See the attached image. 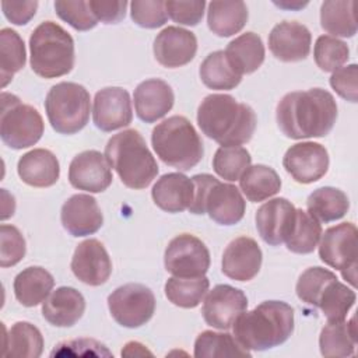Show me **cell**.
Returning a JSON list of instances; mask_svg holds the SVG:
<instances>
[{"mask_svg": "<svg viewBox=\"0 0 358 358\" xmlns=\"http://www.w3.org/2000/svg\"><path fill=\"white\" fill-rule=\"evenodd\" d=\"M275 117L280 130L288 138L324 137L336 123L337 103L323 88L294 91L281 98Z\"/></svg>", "mask_w": 358, "mask_h": 358, "instance_id": "6da1fadb", "label": "cell"}, {"mask_svg": "<svg viewBox=\"0 0 358 358\" xmlns=\"http://www.w3.org/2000/svg\"><path fill=\"white\" fill-rule=\"evenodd\" d=\"M197 124L203 134L218 144L242 145L248 143L257 124L255 110L229 94H210L197 109Z\"/></svg>", "mask_w": 358, "mask_h": 358, "instance_id": "7a4b0ae2", "label": "cell"}, {"mask_svg": "<svg viewBox=\"0 0 358 358\" xmlns=\"http://www.w3.org/2000/svg\"><path fill=\"white\" fill-rule=\"evenodd\" d=\"M232 327L234 337L243 348L266 351L289 338L294 331V309L282 301H264L242 312Z\"/></svg>", "mask_w": 358, "mask_h": 358, "instance_id": "3957f363", "label": "cell"}, {"mask_svg": "<svg viewBox=\"0 0 358 358\" xmlns=\"http://www.w3.org/2000/svg\"><path fill=\"white\" fill-rule=\"evenodd\" d=\"M105 158L122 183L130 189H145L158 173L157 159L134 129L112 136L105 145Z\"/></svg>", "mask_w": 358, "mask_h": 358, "instance_id": "277c9868", "label": "cell"}, {"mask_svg": "<svg viewBox=\"0 0 358 358\" xmlns=\"http://www.w3.org/2000/svg\"><path fill=\"white\" fill-rule=\"evenodd\" d=\"M151 144L158 158L179 171L196 166L204 154L203 141L185 116H171L152 129Z\"/></svg>", "mask_w": 358, "mask_h": 358, "instance_id": "5b68a950", "label": "cell"}, {"mask_svg": "<svg viewBox=\"0 0 358 358\" xmlns=\"http://www.w3.org/2000/svg\"><path fill=\"white\" fill-rule=\"evenodd\" d=\"M31 69L43 78L69 74L74 67V41L71 35L53 21L41 22L29 36Z\"/></svg>", "mask_w": 358, "mask_h": 358, "instance_id": "8992f818", "label": "cell"}, {"mask_svg": "<svg viewBox=\"0 0 358 358\" xmlns=\"http://www.w3.org/2000/svg\"><path fill=\"white\" fill-rule=\"evenodd\" d=\"M192 180L194 196L189 207L190 213H207L220 225H234L243 218L246 201L235 185L220 182L208 173L194 175Z\"/></svg>", "mask_w": 358, "mask_h": 358, "instance_id": "52a82bcc", "label": "cell"}, {"mask_svg": "<svg viewBox=\"0 0 358 358\" xmlns=\"http://www.w3.org/2000/svg\"><path fill=\"white\" fill-rule=\"evenodd\" d=\"M90 92L81 84L70 81L53 85L45 99L48 120L60 134H74L84 129L90 119Z\"/></svg>", "mask_w": 358, "mask_h": 358, "instance_id": "ba28073f", "label": "cell"}, {"mask_svg": "<svg viewBox=\"0 0 358 358\" xmlns=\"http://www.w3.org/2000/svg\"><path fill=\"white\" fill-rule=\"evenodd\" d=\"M43 129V119L34 106L22 103L14 94L1 92L0 137L6 145L28 148L41 140Z\"/></svg>", "mask_w": 358, "mask_h": 358, "instance_id": "9c48e42d", "label": "cell"}, {"mask_svg": "<svg viewBox=\"0 0 358 358\" xmlns=\"http://www.w3.org/2000/svg\"><path fill=\"white\" fill-rule=\"evenodd\" d=\"M357 227L352 222H341L330 227L322 234L319 243L320 260L340 270L343 278L355 285L357 271Z\"/></svg>", "mask_w": 358, "mask_h": 358, "instance_id": "30bf717a", "label": "cell"}, {"mask_svg": "<svg viewBox=\"0 0 358 358\" xmlns=\"http://www.w3.org/2000/svg\"><path fill=\"white\" fill-rule=\"evenodd\" d=\"M108 308L115 322L127 329L145 324L155 312L152 291L138 282L117 287L108 296Z\"/></svg>", "mask_w": 358, "mask_h": 358, "instance_id": "8fae6325", "label": "cell"}, {"mask_svg": "<svg viewBox=\"0 0 358 358\" xmlns=\"http://www.w3.org/2000/svg\"><path fill=\"white\" fill-rule=\"evenodd\" d=\"M166 271L176 277H201L210 267V252L194 235L180 234L171 239L165 249Z\"/></svg>", "mask_w": 358, "mask_h": 358, "instance_id": "7c38bea8", "label": "cell"}, {"mask_svg": "<svg viewBox=\"0 0 358 358\" xmlns=\"http://www.w3.org/2000/svg\"><path fill=\"white\" fill-rule=\"evenodd\" d=\"M282 166L295 182L309 185L326 175L329 169V152L319 143H296L285 151Z\"/></svg>", "mask_w": 358, "mask_h": 358, "instance_id": "4fadbf2b", "label": "cell"}, {"mask_svg": "<svg viewBox=\"0 0 358 358\" xmlns=\"http://www.w3.org/2000/svg\"><path fill=\"white\" fill-rule=\"evenodd\" d=\"M246 308L248 298L242 289L228 284H218L207 294L201 313L208 326L228 330Z\"/></svg>", "mask_w": 358, "mask_h": 358, "instance_id": "5bb4252c", "label": "cell"}, {"mask_svg": "<svg viewBox=\"0 0 358 358\" xmlns=\"http://www.w3.org/2000/svg\"><path fill=\"white\" fill-rule=\"evenodd\" d=\"M92 120L102 131H113L129 126L133 120L129 92L120 87L99 90L94 98Z\"/></svg>", "mask_w": 358, "mask_h": 358, "instance_id": "9a60e30c", "label": "cell"}, {"mask_svg": "<svg viewBox=\"0 0 358 358\" xmlns=\"http://www.w3.org/2000/svg\"><path fill=\"white\" fill-rule=\"evenodd\" d=\"M112 171L105 155L96 150L77 154L69 166V182L78 190L101 193L112 183Z\"/></svg>", "mask_w": 358, "mask_h": 358, "instance_id": "2e32d148", "label": "cell"}, {"mask_svg": "<svg viewBox=\"0 0 358 358\" xmlns=\"http://www.w3.org/2000/svg\"><path fill=\"white\" fill-rule=\"evenodd\" d=\"M73 274L84 284L98 287L105 284L112 274V262L105 246L94 238L85 239L74 250L71 259Z\"/></svg>", "mask_w": 358, "mask_h": 358, "instance_id": "e0dca14e", "label": "cell"}, {"mask_svg": "<svg viewBox=\"0 0 358 358\" xmlns=\"http://www.w3.org/2000/svg\"><path fill=\"white\" fill-rule=\"evenodd\" d=\"M296 208L284 197H275L259 207L256 211V228L260 238L271 245L278 246L291 234L295 222Z\"/></svg>", "mask_w": 358, "mask_h": 358, "instance_id": "ac0fdd59", "label": "cell"}, {"mask_svg": "<svg viewBox=\"0 0 358 358\" xmlns=\"http://www.w3.org/2000/svg\"><path fill=\"white\" fill-rule=\"evenodd\" d=\"M152 49L161 66L176 69L193 60L197 52V38L189 29L171 25L157 35Z\"/></svg>", "mask_w": 358, "mask_h": 358, "instance_id": "d6986e66", "label": "cell"}, {"mask_svg": "<svg viewBox=\"0 0 358 358\" xmlns=\"http://www.w3.org/2000/svg\"><path fill=\"white\" fill-rule=\"evenodd\" d=\"M310 31L301 22L282 21L273 27L268 35V49L281 62L292 63L308 57L310 52Z\"/></svg>", "mask_w": 358, "mask_h": 358, "instance_id": "ffe728a7", "label": "cell"}, {"mask_svg": "<svg viewBox=\"0 0 358 358\" xmlns=\"http://www.w3.org/2000/svg\"><path fill=\"white\" fill-rule=\"evenodd\" d=\"M262 249L253 238L239 236L222 253V273L235 281H250L262 267Z\"/></svg>", "mask_w": 358, "mask_h": 358, "instance_id": "44dd1931", "label": "cell"}, {"mask_svg": "<svg viewBox=\"0 0 358 358\" xmlns=\"http://www.w3.org/2000/svg\"><path fill=\"white\" fill-rule=\"evenodd\" d=\"M63 228L73 236H87L95 234L103 224L102 211L96 200L90 194H73L60 211Z\"/></svg>", "mask_w": 358, "mask_h": 358, "instance_id": "7402d4cb", "label": "cell"}, {"mask_svg": "<svg viewBox=\"0 0 358 358\" xmlns=\"http://www.w3.org/2000/svg\"><path fill=\"white\" fill-rule=\"evenodd\" d=\"M175 95L171 85L161 78H150L134 90V109L145 123L162 119L173 106Z\"/></svg>", "mask_w": 358, "mask_h": 358, "instance_id": "603a6c76", "label": "cell"}, {"mask_svg": "<svg viewBox=\"0 0 358 358\" xmlns=\"http://www.w3.org/2000/svg\"><path fill=\"white\" fill-rule=\"evenodd\" d=\"M194 196V185L190 178L179 172L162 175L151 190L157 207L166 213H182L190 207Z\"/></svg>", "mask_w": 358, "mask_h": 358, "instance_id": "cb8c5ba5", "label": "cell"}, {"mask_svg": "<svg viewBox=\"0 0 358 358\" xmlns=\"http://www.w3.org/2000/svg\"><path fill=\"white\" fill-rule=\"evenodd\" d=\"M85 310V299L73 287H59L42 302V315L53 326L70 327Z\"/></svg>", "mask_w": 358, "mask_h": 358, "instance_id": "d4e9b609", "label": "cell"}, {"mask_svg": "<svg viewBox=\"0 0 358 358\" xmlns=\"http://www.w3.org/2000/svg\"><path fill=\"white\" fill-rule=\"evenodd\" d=\"M21 180L34 187L53 186L60 176V165L56 155L46 148H34L25 152L17 164Z\"/></svg>", "mask_w": 358, "mask_h": 358, "instance_id": "484cf974", "label": "cell"}, {"mask_svg": "<svg viewBox=\"0 0 358 358\" xmlns=\"http://www.w3.org/2000/svg\"><path fill=\"white\" fill-rule=\"evenodd\" d=\"M53 285L55 278L48 270L32 266L15 275L13 288L17 301L27 308H32L42 303L49 296Z\"/></svg>", "mask_w": 358, "mask_h": 358, "instance_id": "4316f807", "label": "cell"}, {"mask_svg": "<svg viewBox=\"0 0 358 358\" xmlns=\"http://www.w3.org/2000/svg\"><path fill=\"white\" fill-rule=\"evenodd\" d=\"M234 69L241 74L256 71L264 62V45L255 32H245L232 39L224 50Z\"/></svg>", "mask_w": 358, "mask_h": 358, "instance_id": "83f0119b", "label": "cell"}, {"mask_svg": "<svg viewBox=\"0 0 358 358\" xmlns=\"http://www.w3.org/2000/svg\"><path fill=\"white\" fill-rule=\"evenodd\" d=\"M248 7L243 1H211L207 10V25L218 36L238 34L248 22Z\"/></svg>", "mask_w": 358, "mask_h": 358, "instance_id": "f1b7e54d", "label": "cell"}, {"mask_svg": "<svg viewBox=\"0 0 358 358\" xmlns=\"http://www.w3.org/2000/svg\"><path fill=\"white\" fill-rule=\"evenodd\" d=\"M320 354L323 357H350L357 347L355 316L350 322H327L319 336Z\"/></svg>", "mask_w": 358, "mask_h": 358, "instance_id": "f546056e", "label": "cell"}, {"mask_svg": "<svg viewBox=\"0 0 358 358\" xmlns=\"http://www.w3.org/2000/svg\"><path fill=\"white\" fill-rule=\"evenodd\" d=\"M239 187L249 201L259 203L280 192L281 179L273 168L257 164L246 168L239 178Z\"/></svg>", "mask_w": 358, "mask_h": 358, "instance_id": "4dcf8cb0", "label": "cell"}, {"mask_svg": "<svg viewBox=\"0 0 358 358\" xmlns=\"http://www.w3.org/2000/svg\"><path fill=\"white\" fill-rule=\"evenodd\" d=\"M355 1L352 0H327L320 6L322 28L336 36L351 38L357 34ZM330 35V36H331Z\"/></svg>", "mask_w": 358, "mask_h": 358, "instance_id": "1f68e13d", "label": "cell"}, {"mask_svg": "<svg viewBox=\"0 0 358 358\" xmlns=\"http://www.w3.org/2000/svg\"><path fill=\"white\" fill-rule=\"evenodd\" d=\"M308 213L322 222H331L343 218L348 208L350 200L347 194L331 186H324L313 190L306 200Z\"/></svg>", "mask_w": 358, "mask_h": 358, "instance_id": "d6a6232c", "label": "cell"}, {"mask_svg": "<svg viewBox=\"0 0 358 358\" xmlns=\"http://www.w3.org/2000/svg\"><path fill=\"white\" fill-rule=\"evenodd\" d=\"M357 299L355 292L337 277L330 278L322 288L315 306L320 308L327 322H338L347 317V313L354 306Z\"/></svg>", "mask_w": 358, "mask_h": 358, "instance_id": "836d02e7", "label": "cell"}, {"mask_svg": "<svg viewBox=\"0 0 358 358\" xmlns=\"http://www.w3.org/2000/svg\"><path fill=\"white\" fill-rule=\"evenodd\" d=\"M43 351V337L38 327L29 322L14 323L7 336L4 344L6 357H22L38 358Z\"/></svg>", "mask_w": 358, "mask_h": 358, "instance_id": "e575fe53", "label": "cell"}, {"mask_svg": "<svg viewBox=\"0 0 358 358\" xmlns=\"http://www.w3.org/2000/svg\"><path fill=\"white\" fill-rule=\"evenodd\" d=\"M203 84L211 90H232L242 76L234 69L224 50H215L206 56L199 70Z\"/></svg>", "mask_w": 358, "mask_h": 358, "instance_id": "d590c367", "label": "cell"}, {"mask_svg": "<svg viewBox=\"0 0 358 358\" xmlns=\"http://www.w3.org/2000/svg\"><path fill=\"white\" fill-rule=\"evenodd\" d=\"M250 355V351L243 348L229 333L206 330L201 331L194 341L196 358H229Z\"/></svg>", "mask_w": 358, "mask_h": 358, "instance_id": "8d00e7d4", "label": "cell"}, {"mask_svg": "<svg viewBox=\"0 0 358 358\" xmlns=\"http://www.w3.org/2000/svg\"><path fill=\"white\" fill-rule=\"evenodd\" d=\"M210 281L201 277H171L165 282V295L169 302L179 308H196L207 294Z\"/></svg>", "mask_w": 358, "mask_h": 358, "instance_id": "74e56055", "label": "cell"}, {"mask_svg": "<svg viewBox=\"0 0 358 358\" xmlns=\"http://www.w3.org/2000/svg\"><path fill=\"white\" fill-rule=\"evenodd\" d=\"M25 45L22 38L11 28L0 31V78L4 88L15 73L25 66Z\"/></svg>", "mask_w": 358, "mask_h": 358, "instance_id": "f35d334b", "label": "cell"}, {"mask_svg": "<svg viewBox=\"0 0 358 358\" xmlns=\"http://www.w3.org/2000/svg\"><path fill=\"white\" fill-rule=\"evenodd\" d=\"M322 236V225L315 217L302 208H296L295 222L285 239L287 249L292 253L308 255L315 250Z\"/></svg>", "mask_w": 358, "mask_h": 358, "instance_id": "ab89813d", "label": "cell"}, {"mask_svg": "<svg viewBox=\"0 0 358 358\" xmlns=\"http://www.w3.org/2000/svg\"><path fill=\"white\" fill-rule=\"evenodd\" d=\"M250 162L252 157L246 148L241 145H221L214 154L213 169L224 180L235 182L250 166Z\"/></svg>", "mask_w": 358, "mask_h": 358, "instance_id": "60d3db41", "label": "cell"}, {"mask_svg": "<svg viewBox=\"0 0 358 358\" xmlns=\"http://www.w3.org/2000/svg\"><path fill=\"white\" fill-rule=\"evenodd\" d=\"M313 57L317 67L323 71H336L347 63L350 49L347 43L330 35H320L313 48Z\"/></svg>", "mask_w": 358, "mask_h": 358, "instance_id": "b9f144b4", "label": "cell"}, {"mask_svg": "<svg viewBox=\"0 0 358 358\" xmlns=\"http://www.w3.org/2000/svg\"><path fill=\"white\" fill-rule=\"evenodd\" d=\"M55 10L60 20L77 31H88L98 24L90 1L85 0H57L55 1Z\"/></svg>", "mask_w": 358, "mask_h": 358, "instance_id": "7bdbcfd3", "label": "cell"}, {"mask_svg": "<svg viewBox=\"0 0 358 358\" xmlns=\"http://www.w3.org/2000/svg\"><path fill=\"white\" fill-rule=\"evenodd\" d=\"M333 277H336V274L333 271H330L327 268H323V267H319V266L306 268L299 275L296 287H295L298 298L302 302L315 306L316 299H317L322 288Z\"/></svg>", "mask_w": 358, "mask_h": 358, "instance_id": "ee69618b", "label": "cell"}, {"mask_svg": "<svg viewBox=\"0 0 358 358\" xmlns=\"http://www.w3.org/2000/svg\"><path fill=\"white\" fill-rule=\"evenodd\" d=\"M131 20L141 28H158L166 22L168 14L162 0H134L130 3Z\"/></svg>", "mask_w": 358, "mask_h": 358, "instance_id": "f6af8a7d", "label": "cell"}, {"mask_svg": "<svg viewBox=\"0 0 358 358\" xmlns=\"http://www.w3.org/2000/svg\"><path fill=\"white\" fill-rule=\"evenodd\" d=\"M25 239L14 225L1 224L0 227V266L10 267L25 256Z\"/></svg>", "mask_w": 358, "mask_h": 358, "instance_id": "bcb514c9", "label": "cell"}, {"mask_svg": "<svg viewBox=\"0 0 358 358\" xmlns=\"http://www.w3.org/2000/svg\"><path fill=\"white\" fill-rule=\"evenodd\" d=\"M206 1L204 0H168L165 1V10L169 18L180 25H197L204 14Z\"/></svg>", "mask_w": 358, "mask_h": 358, "instance_id": "7dc6e473", "label": "cell"}, {"mask_svg": "<svg viewBox=\"0 0 358 358\" xmlns=\"http://www.w3.org/2000/svg\"><path fill=\"white\" fill-rule=\"evenodd\" d=\"M358 66L355 63L340 67L330 77L331 88L345 101H358Z\"/></svg>", "mask_w": 358, "mask_h": 358, "instance_id": "c3c4849f", "label": "cell"}, {"mask_svg": "<svg viewBox=\"0 0 358 358\" xmlns=\"http://www.w3.org/2000/svg\"><path fill=\"white\" fill-rule=\"evenodd\" d=\"M90 7L98 21L105 24H116L124 18L127 1H106V0H90Z\"/></svg>", "mask_w": 358, "mask_h": 358, "instance_id": "681fc988", "label": "cell"}, {"mask_svg": "<svg viewBox=\"0 0 358 358\" xmlns=\"http://www.w3.org/2000/svg\"><path fill=\"white\" fill-rule=\"evenodd\" d=\"M38 8L36 0L1 1V10L6 18L15 25H25L35 15Z\"/></svg>", "mask_w": 358, "mask_h": 358, "instance_id": "f907efd6", "label": "cell"}, {"mask_svg": "<svg viewBox=\"0 0 358 358\" xmlns=\"http://www.w3.org/2000/svg\"><path fill=\"white\" fill-rule=\"evenodd\" d=\"M274 4L275 6H278V7H281V8H302V7H305L308 3L305 1V3H301V1H280V3H277V1H274Z\"/></svg>", "mask_w": 358, "mask_h": 358, "instance_id": "816d5d0a", "label": "cell"}]
</instances>
